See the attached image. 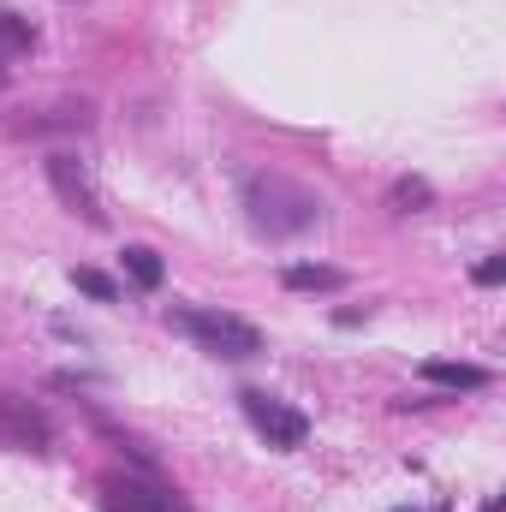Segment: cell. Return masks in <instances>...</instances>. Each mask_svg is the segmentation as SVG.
Instances as JSON below:
<instances>
[{"instance_id":"1","label":"cell","mask_w":506,"mask_h":512,"mask_svg":"<svg viewBox=\"0 0 506 512\" xmlns=\"http://www.w3.org/2000/svg\"><path fill=\"white\" fill-rule=\"evenodd\" d=\"M239 203H245V221L262 239H298V233H310L322 221V197L310 185L286 179V173H251Z\"/></svg>"},{"instance_id":"2","label":"cell","mask_w":506,"mask_h":512,"mask_svg":"<svg viewBox=\"0 0 506 512\" xmlns=\"http://www.w3.org/2000/svg\"><path fill=\"white\" fill-rule=\"evenodd\" d=\"M179 334H191L209 358H256L262 352V334H256L251 322H239V316H227V310H173L167 316Z\"/></svg>"},{"instance_id":"3","label":"cell","mask_w":506,"mask_h":512,"mask_svg":"<svg viewBox=\"0 0 506 512\" xmlns=\"http://www.w3.org/2000/svg\"><path fill=\"white\" fill-rule=\"evenodd\" d=\"M239 411L251 417V429L274 447V453H298V447L310 441V417H304V411H292L286 399L262 393V387H245V393H239Z\"/></svg>"},{"instance_id":"4","label":"cell","mask_w":506,"mask_h":512,"mask_svg":"<svg viewBox=\"0 0 506 512\" xmlns=\"http://www.w3.org/2000/svg\"><path fill=\"white\" fill-rule=\"evenodd\" d=\"M42 173H48V185H54V197H60L66 215H78L84 227H102V221H108V215H102V197H96V185H90V173H84L78 155L54 149V155L42 161Z\"/></svg>"},{"instance_id":"5","label":"cell","mask_w":506,"mask_h":512,"mask_svg":"<svg viewBox=\"0 0 506 512\" xmlns=\"http://www.w3.org/2000/svg\"><path fill=\"white\" fill-rule=\"evenodd\" d=\"M48 441H54L48 411L12 387H0V447L6 453H48Z\"/></svg>"},{"instance_id":"6","label":"cell","mask_w":506,"mask_h":512,"mask_svg":"<svg viewBox=\"0 0 506 512\" xmlns=\"http://www.w3.org/2000/svg\"><path fill=\"white\" fill-rule=\"evenodd\" d=\"M96 489H102V512H185L179 495L149 471H108Z\"/></svg>"},{"instance_id":"7","label":"cell","mask_w":506,"mask_h":512,"mask_svg":"<svg viewBox=\"0 0 506 512\" xmlns=\"http://www.w3.org/2000/svg\"><path fill=\"white\" fill-rule=\"evenodd\" d=\"M96 126V108L90 102H54V108H42V114H30L18 131H30V137H42V131H90Z\"/></svg>"},{"instance_id":"8","label":"cell","mask_w":506,"mask_h":512,"mask_svg":"<svg viewBox=\"0 0 506 512\" xmlns=\"http://www.w3.org/2000/svg\"><path fill=\"white\" fill-rule=\"evenodd\" d=\"M280 286H286V292H340V286H346V268H328V262H286V268H280Z\"/></svg>"},{"instance_id":"9","label":"cell","mask_w":506,"mask_h":512,"mask_svg":"<svg viewBox=\"0 0 506 512\" xmlns=\"http://www.w3.org/2000/svg\"><path fill=\"white\" fill-rule=\"evenodd\" d=\"M423 382L447 387V393H477V387H489V370H483V364H447V358H429V364H423Z\"/></svg>"},{"instance_id":"10","label":"cell","mask_w":506,"mask_h":512,"mask_svg":"<svg viewBox=\"0 0 506 512\" xmlns=\"http://www.w3.org/2000/svg\"><path fill=\"white\" fill-rule=\"evenodd\" d=\"M30 48H36V24L0 6V60H18V54H30Z\"/></svg>"},{"instance_id":"11","label":"cell","mask_w":506,"mask_h":512,"mask_svg":"<svg viewBox=\"0 0 506 512\" xmlns=\"http://www.w3.org/2000/svg\"><path fill=\"white\" fill-rule=\"evenodd\" d=\"M126 274H131V286L155 292L161 286V256L149 251V245H126Z\"/></svg>"},{"instance_id":"12","label":"cell","mask_w":506,"mask_h":512,"mask_svg":"<svg viewBox=\"0 0 506 512\" xmlns=\"http://www.w3.org/2000/svg\"><path fill=\"white\" fill-rule=\"evenodd\" d=\"M387 203H393L399 215H417V209H429V203H435V191H429V179H399Z\"/></svg>"},{"instance_id":"13","label":"cell","mask_w":506,"mask_h":512,"mask_svg":"<svg viewBox=\"0 0 506 512\" xmlns=\"http://www.w3.org/2000/svg\"><path fill=\"white\" fill-rule=\"evenodd\" d=\"M72 286H78V292H90L96 304H114V298H120V286H114L108 274H96V268H72Z\"/></svg>"},{"instance_id":"14","label":"cell","mask_w":506,"mask_h":512,"mask_svg":"<svg viewBox=\"0 0 506 512\" xmlns=\"http://www.w3.org/2000/svg\"><path fill=\"white\" fill-rule=\"evenodd\" d=\"M477 280H483V286H501V280H506V256H489V262H477Z\"/></svg>"},{"instance_id":"15","label":"cell","mask_w":506,"mask_h":512,"mask_svg":"<svg viewBox=\"0 0 506 512\" xmlns=\"http://www.w3.org/2000/svg\"><path fill=\"white\" fill-rule=\"evenodd\" d=\"M0 84H6V60H0Z\"/></svg>"},{"instance_id":"16","label":"cell","mask_w":506,"mask_h":512,"mask_svg":"<svg viewBox=\"0 0 506 512\" xmlns=\"http://www.w3.org/2000/svg\"><path fill=\"white\" fill-rule=\"evenodd\" d=\"M435 512H447V507H435Z\"/></svg>"}]
</instances>
